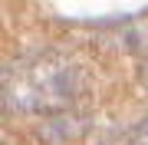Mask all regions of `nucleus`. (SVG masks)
I'll use <instances>...</instances> for the list:
<instances>
[{
	"label": "nucleus",
	"mask_w": 148,
	"mask_h": 145,
	"mask_svg": "<svg viewBox=\"0 0 148 145\" xmlns=\"http://www.w3.org/2000/svg\"><path fill=\"white\" fill-rule=\"evenodd\" d=\"M89 76L86 66L66 49H40L3 69V106L7 112H69L82 99Z\"/></svg>",
	"instance_id": "nucleus-1"
},
{
	"label": "nucleus",
	"mask_w": 148,
	"mask_h": 145,
	"mask_svg": "<svg viewBox=\"0 0 148 145\" xmlns=\"http://www.w3.org/2000/svg\"><path fill=\"white\" fill-rule=\"evenodd\" d=\"M86 129H89V119L86 115H73V109H69V112L49 115L46 129H43V139H49V142H73V139H79Z\"/></svg>",
	"instance_id": "nucleus-2"
},
{
	"label": "nucleus",
	"mask_w": 148,
	"mask_h": 145,
	"mask_svg": "<svg viewBox=\"0 0 148 145\" xmlns=\"http://www.w3.org/2000/svg\"><path fill=\"white\" fill-rule=\"evenodd\" d=\"M132 145H148V115L132 129Z\"/></svg>",
	"instance_id": "nucleus-3"
},
{
	"label": "nucleus",
	"mask_w": 148,
	"mask_h": 145,
	"mask_svg": "<svg viewBox=\"0 0 148 145\" xmlns=\"http://www.w3.org/2000/svg\"><path fill=\"white\" fill-rule=\"evenodd\" d=\"M142 82H145V89H148V59L142 63Z\"/></svg>",
	"instance_id": "nucleus-4"
}]
</instances>
